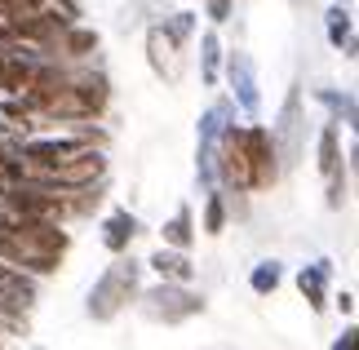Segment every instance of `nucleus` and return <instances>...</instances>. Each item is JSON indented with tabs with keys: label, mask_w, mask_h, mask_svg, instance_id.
<instances>
[{
	"label": "nucleus",
	"mask_w": 359,
	"mask_h": 350,
	"mask_svg": "<svg viewBox=\"0 0 359 350\" xmlns=\"http://www.w3.org/2000/svg\"><path fill=\"white\" fill-rule=\"evenodd\" d=\"M320 169L328 177H337V129H324L320 137Z\"/></svg>",
	"instance_id": "nucleus-11"
},
{
	"label": "nucleus",
	"mask_w": 359,
	"mask_h": 350,
	"mask_svg": "<svg viewBox=\"0 0 359 350\" xmlns=\"http://www.w3.org/2000/svg\"><path fill=\"white\" fill-rule=\"evenodd\" d=\"M164 240H169L173 248H187L191 244V213H187V208L169 222V227H164Z\"/></svg>",
	"instance_id": "nucleus-12"
},
{
	"label": "nucleus",
	"mask_w": 359,
	"mask_h": 350,
	"mask_svg": "<svg viewBox=\"0 0 359 350\" xmlns=\"http://www.w3.org/2000/svg\"><path fill=\"white\" fill-rule=\"evenodd\" d=\"M32 297H36V292H32V284H27V275L0 257V311L22 315L27 306H32Z\"/></svg>",
	"instance_id": "nucleus-4"
},
{
	"label": "nucleus",
	"mask_w": 359,
	"mask_h": 350,
	"mask_svg": "<svg viewBox=\"0 0 359 350\" xmlns=\"http://www.w3.org/2000/svg\"><path fill=\"white\" fill-rule=\"evenodd\" d=\"M5 129H9V124H5V120H0V137H5Z\"/></svg>",
	"instance_id": "nucleus-18"
},
{
	"label": "nucleus",
	"mask_w": 359,
	"mask_h": 350,
	"mask_svg": "<svg viewBox=\"0 0 359 350\" xmlns=\"http://www.w3.org/2000/svg\"><path fill=\"white\" fill-rule=\"evenodd\" d=\"M231 80H236V89H240V102L253 111V107H257V85H253V67H248L244 53H236V58H231Z\"/></svg>",
	"instance_id": "nucleus-7"
},
{
	"label": "nucleus",
	"mask_w": 359,
	"mask_h": 350,
	"mask_svg": "<svg viewBox=\"0 0 359 350\" xmlns=\"http://www.w3.org/2000/svg\"><path fill=\"white\" fill-rule=\"evenodd\" d=\"M244 151H248V169H253V191H266L275 182V142L266 129H244Z\"/></svg>",
	"instance_id": "nucleus-3"
},
{
	"label": "nucleus",
	"mask_w": 359,
	"mask_h": 350,
	"mask_svg": "<svg viewBox=\"0 0 359 350\" xmlns=\"http://www.w3.org/2000/svg\"><path fill=\"white\" fill-rule=\"evenodd\" d=\"M328 36H333V45H341V40L351 36V22H346V13H333V27H328Z\"/></svg>",
	"instance_id": "nucleus-17"
},
{
	"label": "nucleus",
	"mask_w": 359,
	"mask_h": 350,
	"mask_svg": "<svg viewBox=\"0 0 359 350\" xmlns=\"http://www.w3.org/2000/svg\"><path fill=\"white\" fill-rule=\"evenodd\" d=\"M324 275H328V266H306L297 275V284H302V292H306V302L315 311H324Z\"/></svg>",
	"instance_id": "nucleus-8"
},
{
	"label": "nucleus",
	"mask_w": 359,
	"mask_h": 350,
	"mask_svg": "<svg viewBox=\"0 0 359 350\" xmlns=\"http://www.w3.org/2000/svg\"><path fill=\"white\" fill-rule=\"evenodd\" d=\"M151 266H156L164 279H191V262L182 253H164V248H160V253L151 257Z\"/></svg>",
	"instance_id": "nucleus-10"
},
{
	"label": "nucleus",
	"mask_w": 359,
	"mask_h": 350,
	"mask_svg": "<svg viewBox=\"0 0 359 350\" xmlns=\"http://www.w3.org/2000/svg\"><path fill=\"white\" fill-rule=\"evenodd\" d=\"M187 32V22H177L173 32H151L147 36V49H151V62H156V72H164V76H177V36Z\"/></svg>",
	"instance_id": "nucleus-6"
},
{
	"label": "nucleus",
	"mask_w": 359,
	"mask_h": 350,
	"mask_svg": "<svg viewBox=\"0 0 359 350\" xmlns=\"http://www.w3.org/2000/svg\"><path fill=\"white\" fill-rule=\"evenodd\" d=\"M133 284H137V266H133V262H120V266H111V271H107V275L98 279V288H93V297H89V311L98 315V319L116 315V311H120V302H129Z\"/></svg>",
	"instance_id": "nucleus-1"
},
{
	"label": "nucleus",
	"mask_w": 359,
	"mask_h": 350,
	"mask_svg": "<svg viewBox=\"0 0 359 350\" xmlns=\"http://www.w3.org/2000/svg\"><path fill=\"white\" fill-rule=\"evenodd\" d=\"M147 311L156 315V319H187V315H196L200 311V297H191V292H182V288H156V292H147Z\"/></svg>",
	"instance_id": "nucleus-5"
},
{
	"label": "nucleus",
	"mask_w": 359,
	"mask_h": 350,
	"mask_svg": "<svg viewBox=\"0 0 359 350\" xmlns=\"http://www.w3.org/2000/svg\"><path fill=\"white\" fill-rule=\"evenodd\" d=\"M204 62H209V72H204V80L213 85V80H217V72H213V67H217V40H213V36H204Z\"/></svg>",
	"instance_id": "nucleus-16"
},
{
	"label": "nucleus",
	"mask_w": 359,
	"mask_h": 350,
	"mask_svg": "<svg viewBox=\"0 0 359 350\" xmlns=\"http://www.w3.org/2000/svg\"><path fill=\"white\" fill-rule=\"evenodd\" d=\"M226 227V208H222V195H209V208H204V231L217 235Z\"/></svg>",
	"instance_id": "nucleus-13"
},
{
	"label": "nucleus",
	"mask_w": 359,
	"mask_h": 350,
	"mask_svg": "<svg viewBox=\"0 0 359 350\" xmlns=\"http://www.w3.org/2000/svg\"><path fill=\"white\" fill-rule=\"evenodd\" d=\"M275 284H280V266H275V262H266V266L253 271V288L257 292H275Z\"/></svg>",
	"instance_id": "nucleus-14"
},
{
	"label": "nucleus",
	"mask_w": 359,
	"mask_h": 350,
	"mask_svg": "<svg viewBox=\"0 0 359 350\" xmlns=\"http://www.w3.org/2000/svg\"><path fill=\"white\" fill-rule=\"evenodd\" d=\"M217 169H222L226 187L253 191V169H248V151H244V129H226L222 147H217Z\"/></svg>",
	"instance_id": "nucleus-2"
},
{
	"label": "nucleus",
	"mask_w": 359,
	"mask_h": 350,
	"mask_svg": "<svg viewBox=\"0 0 359 350\" xmlns=\"http://www.w3.org/2000/svg\"><path fill=\"white\" fill-rule=\"evenodd\" d=\"M133 231H137V222H133L129 213H116L111 222H107V235H102V240H107V248H111V253H120V248L133 240Z\"/></svg>",
	"instance_id": "nucleus-9"
},
{
	"label": "nucleus",
	"mask_w": 359,
	"mask_h": 350,
	"mask_svg": "<svg viewBox=\"0 0 359 350\" xmlns=\"http://www.w3.org/2000/svg\"><path fill=\"white\" fill-rule=\"evenodd\" d=\"M93 45H98L93 32H72V36H67V49H72V53H89Z\"/></svg>",
	"instance_id": "nucleus-15"
}]
</instances>
